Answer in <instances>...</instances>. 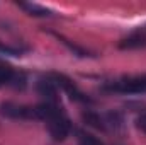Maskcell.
I'll return each instance as SVG.
<instances>
[{
  "instance_id": "cell-11",
  "label": "cell",
  "mask_w": 146,
  "mask_h": 145,
  "mask_svg": "<svg viewBox=\"0 0 146 145\" xmlns=\"http://www.w3.org/2000/svg\"><path fill=\"white\" fill-rule=\"evenodd\" d=\"M138 126L146 133V114H143L141 118H138Z\"/></svg>"
},
{
  "instance_id": "cell-6",
  "label": "cell",
  "mask_w": 146,
  "mask_h": 145,
  "mask_svg": "<svg viewBox=\"0 0 146 145\" xmlns=\"http://www.w3.org/2000/svg\"><path fill=\"white\" fill-rule=\"evenodd\" d=\"M24 10H27L31 15H39V17H44V15H49L51 14V10H48V9H44V7H39L36 3H19Z\"/></svg>"
},
{
  "instance_id": "cell-10",
  "label": "cell",
  "mask_w": 146,
  "mask_h": 145,
  "mask_svg": "<svg viewBox=\"0 0 146 145\" xmlns=\"http://www.w3.org/2000/svg\"><path fill=\"white\" fill-rule=\"evenodd\" d=\"M0 51H2V53H7V55H12V56H17V55H19V51H17L15 48H10V46L2 44V43H0Z\"/></svg>"
},
{
  "instance_id": "cell-8",
  "label": "cell",
  "mask_w": 146,
  "mask_h": 145,
  "mask_svg": "<svg viewBox=\"0 0 146 145\" xmlns=\"http://www.w3.org/2000/svg\"><path fill=\"white\" fill-rule=\"evenodd\" d=\"M12 77H14V72H12L10 67H7V65H0V85L9 84V82L12 80Z\"/></svg>"
},
{
  "instance_id": "cell-9",
  "label": "cell",
  "mask_w": 146,
  "mask_h": 145,
  "mask_svg": "<svg viewBox=\"0 0 146 145\" xmlns=\"http://www.w3.org/2000/svg\"><path fill=\"white\" fill-rule=\"evenodd\" d=\"M80 145H102L100 140H97L95 137H92V135H82V142Z\"/></svg>"
},
{
  "instance_id": "cell-2",
  "label": "cell",
  "mask_w": 146,
  "mask_h": 145,
  "mask_svg": "<svg viewBox=\"0 0 146 145\" xmlns=\"http://www.w3.org/2000/svg\"><path fill=\"white\" fill-rule=\"evenodd\" d=\"M110 89L119 92H146V79H124L115 82Z\"/></svg>"
},
{
  "instance_id": "cell-3",
  "label": "cell",
  "mask_w": 146,
  "mask_h": 145,
  "mask_svg": "<svg viewBox=\"0 0 146 145\" xmlns=\"http://www.w3.org/2000/svg\"><path fill=\"white\" fill-rule=\"evenodd\" d=\"M53 77H54V82H56L60 87H63V89L70 94V97H72V99H76V101H87L85 97H82V94L76 91V87L73 85V82L68 79V77H65V75H58V73H56V75H53Z\"/></svg>"
},
{
  "instance_id": "cell-5",
  "label": "cell",
  "mask_w": 146,
  "mask_h": 145,
  "mask_svg": "<svg viewBox=\"0 0 146 145\" xmlns=\"http://www.w3.org/2000/svg\"><path fill=\"white\" fill-rule=\"evenodd\" d=\"M146 46V36H141V34H134V36L126 38L124 41H121L119 48L122 50H133V48H145Z\"/></svg>"
},
{
  "instance_id": "cell-4",
  "label": "cell",
  "mask_w": 146,
  "mask_h": 145,
  "mask_svg": "<svg viewBox=\"0 0 146 145\" xmlns=\"http://www.w3.org/2000/svg\"><path fill=\"white\" fill-rule=\"evenodd\" d=\"M37 91H39V94H41V96L48 97V99H49V103H53V104H54V101H56V89H54V82H51V80H39V84H37Z\"/></svg>"
},
{
  "instance_id": "cell-7",
  "label": "cell",
  "mask_w": 146,
  "mask_h": 145,
  "mask_svg": "<svg viewBox=\"0 0 146 145\" xmlns=\"http://www.w3.org/2000/svg\"><path fill=\"white\" fill-rule=\"evenodd\" d=\"M83 119H85L90 126H94V128H97V130H104V125H102V121H100L99 116H95V114H92V113H83Z\"/></svg>"
},
{
  "instance_id": "cell-1",
  "label": "cell",
  "mask_w": 146,
  "mask_h": 145,
  "mask_svg": "<svg viewBox=\"0 0 146 145\" xmlns=\"http://www.w3.org/2000/svg\"><path fill=\"white\" fill-rule=\"evenodd\" d=\"M48 128H49V133H51V137L54 138V140H65L66 137H68V133H70V121H68V118L61 113V114H58V116H54L53 119H49L48 121Z\"/></svg>"
}]
</instances>
